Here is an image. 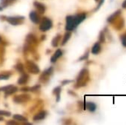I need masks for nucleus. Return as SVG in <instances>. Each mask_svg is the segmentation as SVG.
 Wrapping results in <instances>:
<instances>
[{"mask_svg": "<svg viewBox=\"0 0 126 125\" xmlns=\"http://www.w3.org/2000/svg\"><path fill=\"white\" fill-rule=\"evenodd\" d=\"M40 88V85H36V86H33V87H29V91H31V92H37V91H39Z\"/></svg>", "mask_w": 126, "mask_h": 125, "instance_id": "nucleus-23", "label": "nucleus"}, {"mask_svg": "<svg viewBox=\"0 0 126 125\" xmlns=\"http://www.w3.org/2000/svg\"><path fill=\"white\" fill-rule=\"evenodd\" d=\"M29 18H30V20H31L32 22L35 24L40 23V20H41V19H40V14H39L37 11H31L30 12Z\"/></svg>", "mask_w": 126, "mask_h": 125, "instance_id": "nucleus-9", "label": "nucleus"}, {"mask_svg": "<svg viewBox=\"0 0 126 125\" xmlns=\"http://www.w3.org/2000/svg\"><path fill=\"white\" fill-rule=\"evenodd\" d=\"M86 17L85 14H79L75 16H71V15H69L66 18V28L67 31H72L82 22L83 20Z\"/></svg>", "mask_w": 126, "mask_h": 125, "instance_id": "nucleus-1", "label": "nucleus"}, {"mask_svg": "<svg viewBox=\"0 0 126 125\" xmlns=\"http://www.w3.org/2000/svg\"><path fill=\"white\" fill-rule=\"evenodd\" d=\"M123 7H124V8H126V0L125 1V3H123Z\"/></svg>", "mask_w": 126, "mask_h": 125, "instance_id": "nucleus-28", "label": "nucleus"}, {"mask_svg": "<svg viewBox=\"0 0 126 125\" xmlns=\"http://www.w3.org/2000/svg\"><path fill=\"white\" fill-rule=\"evenodd\" d=\"M26 43L29 44V45H33V46L35 47V46L38 45L39 40L34 34H33V33H29V34H28L26 37Z\"/></svg>", "mask_w": 126, "mask_h": 125, "instance_id": "nucleus-8", "label": "nucleus"}, {"mask_svg": "<svg viewBox=\"0 0 126 125\" xmlns=\"http://www.w3.org/2000/svg\"><path fill=\"white\" fill-rule=\"evenodd\" d=\"M7 124H18V123L16 122L15 120L14 121H8V122H7Z\"/></svg>", "mask_w": 126, "mask_h": 125, "instance_id": "nucleus-26", "label": "nucleus"}, {"mask_svg": "<svg viewBox=\"0 0 126 125\" xmlns=\"http://www.w3.org/2000/svg\"><path fill=\"white\" fill-rule=\"evenodd\" d=\"M0 116H5V117H10V112L7 111H1L0 110Z\"/></svg>", "mask_w": 126, "mask_h": 125, "instance_id": "nucleus-24", "label": "nucleus"}, {"mask_svg": "<svg viewBox=\"0 0 126 125\" xmlns=\"http://www.w3.org/2000/svg\"><path fill=\"white\" fill-rule=\"evenodd\" d=\"M12 73L10 71H3L0 73V80H9Z\"/></svg>", "mask_w": 126, "mask_h": 125, "instance_id": "nucleus-14", "label": "nucleus"}, {"mask_svg": "<svg viewBox=\"0 0 126 125\" xmlns=\"http://www.w3.org/2000/svg\"><path fill=\"white\" fill-rule=\"evenodd\" d=\"M100 52V45L99 43H96L93 46V48H92V52L94 54H98Z\"/></svg>", "mask_w": 126, "mask_h": 125, "instance_id": "nucleus-17", "label": "nucleus"}, {"mask_svg": "<svg viewBox=\"0 0 126 125\" xmlns=\"http://www.w3.org/2000/svg\"><path fill=\"white\" fill-rule=\"evenodd\" d=\"M60 38H61V35H57L56 37H55L54 39L52 40V42H51V45H52V46L53 47H56V46H58V42H59V40H60Z\"/></svg>", "mask_w": 126, "mask_h": 125, "instance_id": "nucleus-21", "label": "nucleus"}, {"mask_svg": "<svg viewBox=\"0 0 126 125\" xmlns=\"http://www.w3.org/2000/svg\"><path fill=\"white\" fill-rule=\"evenodd\" d=\"M47 113L46 111H40V112L36 114V115L33 116V121H40L43 120L46 117H47Z\"/></svg>", "mask_w": 126, "mask_h": 125, "instance_id": "nucleus-12", "label": "nucleus"}, {"mask_svg": "<svg viewBox=\"0 0 126 125\" xmlns=\"http://www.w3.org/2000/svg\"><path fill=\"white\" fill-rule=\"evenodd\" d=\"M62 55H63V52H62V50H60V49L57 50L56 52H55V53L52 55V57H51V63H56L57 60H58V59Z\"/></svg>", "mask_w": 126, "mask_h": 125, "instance_id": "nucleus-13", "label": "nucleus"}, {"mask_svg": "<svg viewBox=\"0 0 126 125\" xmlns=\"http://www.w3.org/2000/svg\"><path fill=\"white\" fill-rule=\"evenodd\" d=\"M0 91H3L5 94V97H7L8 95H11L13 94H15L17 91V87H15L13 85H9V86H5L0 88Z\"/></svg>", "mask_w": 126, "mask_h": 125, "instance_id": "nucleus-7", "label": "nucleus"}, {"mask_svg": "<svg viewBox=\"0 0 126 125\" xmlns=\"http://www.w3.org/2000/svg\"><path fill=\"white\" fill-rule=\"evenodd\" d=\"M26 69L29 73L33 75H37L40 73V68L38 67V65L31 60L26 61Z\"/></svg>", "mask_w": 126, "mask_h": 125, "instance_id": "nucleus-3", "label": "nucleus"}, {"mask_svg": "<svg viewBox=\"0 0 126 125\" xmlns=\"http://www.w3.org/2000/svg\"><path fill=\"white\" fill-rule=\"evenodd\" d=\"M30 99V95L28 94H20L16 95L13 98V101L17 104H24L27 103Z\"/></svg>", "mask_w": 126, "mask_h": 125, "instance_id": "nucleus-6", "label": "nucleus"}, {"mask_svg": "<svg viewBox=\"0 0 126 125\" xmlns=\"http://www.w3.org/2000/svg\"><path fill=\"white\" fill-rule=\"evenodd\" d=\"M2 10H3V7L0 6V11H2Z\"/></svg>", "mask_w": 126, "mask_h": 125, "instance_id": "nucleus-29", "label": "nucleus"}, {"mask_svg": "<svg viewBox=\"0 0 126 125\" xmlns=\"http://www.w3.org/2000/svg\"><path fill=\"white\" fill-rule=\"evenodd\" d=\"M33 6L35 7L36 9V11L38 12L39 14H44L46 11V6L41 3H39V2H36L35 1L33 3Z\"/></svg>", "mask_w": 126, "mask_h": 125, "instance_id": "nucleus-10", "label": "nucleus"}, {"mask_svg": "<svg viewBox=\"0 0 126 125\" xmlns=\"http://www.w3.org/2000/svg\"><path fill=\"white\" fill-rule=\"evenodd\" d=\"M28 79H29V76H28V74L26 73H22V75L19 77L18 79V84L19 85H26L28 82Z\"/></svg>", "mask_w": 126, "mask_h": 125, "instance_id": "nucleus-11", "label": "nucleus"}, {"mask_svg": "<svg viewBox=\"0 0 126 125\" xmlns=\"http://www.w3.org/2000/svg\"><path fill=\"white\" fill-rule=\"evenodd\" d=\"M13 118L15 119V120L20 121V122H22V123H26L27 121H28V119H27L25 117H23V116H22V115H18V114L14 115Z\"/></svg>", "mask_w": 126, "mask_h": 125, "instance_id": "nucleus-15", "label": "nucleus"}, {"mask_svg": "<svg viewBox=\"0 0 126 125\" xmlns=\"http://www.w3.org/2000/svg\"><path fill=\"white\" fill-rule=\"evenodd\" d=\"M52 70H53L52 67H50L49 69H46L45 71L40 75V82H42V83H47V82L49 81V79H50V75H51V74L52 73Z\"/></svg>", "mask_w": 126, "mask_h": 125, "instance_id": "nucleus-5", "label": "nucleus"}, {"mask_svg": "<svg viewBox=\"0 0 126 125\" xmlns=\"http://www.w3.org/2000/svg\"><path fill=\"white\" fill-rule=\"evenodd\" d=\"M52 27V22L51 19L47 17H43L40 22V30L42 32H46Z\"/></svg>", "mask_w": 126, "mask_h": 125, "instance_id": "nucleus-2", "label": "nucleus"}, {"mask_svg": "<svg viewBox=\"0 0 126 125\" xmlns=\"http://www.w3.org/2000/svg\"><path fill=\"white\" fill-rule=\"evenodd\" d=\"M86 107L88 110H89L90 111H94L95 109H96V105H95V104L92 103V102H88V103L86 104Z\"/></svg>", "mask_w": 126, "mask_h": 125, "instance_id": "nucleus-16", "label": "nucleus"}, {"mask_svg": "<svg viewBox=\"0 0 126 125\" xmlns=\"http://www.w3.org/2000/svg\"><path fill=\"white\" fill-rule=\"evenodd\" d=\"M1 1H2L1 2L2 5H3V7H7V6H9V5L14 3L16 0H1Z\"/></svg>", "mask_w": 126, "mask_h": 125, "instance_id": "nucleus-20", "label": "nucleus"}, {"mask_svg": "<svg viewBox=\"0 0 126 125\" xmlns=\"http://www.w3.org/2000/svg\"><path fill=\"white\" fill-rule=\"evenodd\" d=\"M15 68H16V69L18 72H20V73H24V67L21 63H17V64L16 65Z\"/></svg>", "mask_w": 126, "mask_h": 125, "instance_id": "nucleus-22", "label": "nucleus"}, {"mask_svg": "<svg viewBox=\"0 0 126 125\" xmlns=\"http://www.w3.org/2000/svg\"><path fill=\"white\" fill-rule=\"evenodd\" d=\"M70 35H71L70 32H67V33H65L64 36H63V40H62V43H61V45H65V44H66V42L68 41L69 39L70 38Z\"/></svg>", "mask_w": 126, "mask_h": 125, "instance_id": "nucleus-19", "label": "nucleus"}, {"mask_svg": "<svg viewBox=\"0 0 126 125\" xmlns=\"http://www.w3.org/2000/svg\"><path fill=\"white\" fill-rule=\"evenodd\" d=\"M60 93H61V87H57L56 88H54V90H53V94L57 96V101H59Z\"/></svg>", "mask_w": 126, "mask_h": 125, "instance_id": "nucleus-18", "label": "nucleus"}, {"mask_svg": "<svg viewBox=\"0 0 126 125\" xmlns=\"http://www.w3.org/2000/svg\"><path fill=\"white\" fill-rule=\"evenodd\" d=\"M69 82H70V81H63V82H62V84L65 85V83H69Z\"/></svg>", "mask_w": 126, "mask_h": 125, "instance_id": "nucleus-27", "label": "nucleus"}, {"mask_svg": "<svg viewBox=\"0 0 126 125\" xmlns=\"http://www.w3.org/2000/svg\"><path fill=\"white\" fill-rule=\"evenodd\" d=\"M21 91H23V92H28V91H29V87H22V88H21Z\"/></svg>", "mask_w": 126, "mask_h": 125, "instance_id": "nucleus-25", "label": "nucleus"}, {"mask_svg": "<svg viewBox=\"0 0 126 125\" xmlns=\"http://www.w3.org/2000/svg\"><path fill=\"white\" fill-rule=\"evenodd\" d=\"M5 20L10 24H11V25L17 26L23 23L25 18L23 16H10V17H5Z\"/></svg>", "mask_w": 126, "mask_h": 125, "instance_id": "nucleus-4", "label": "nucleus"}]
</instances>
